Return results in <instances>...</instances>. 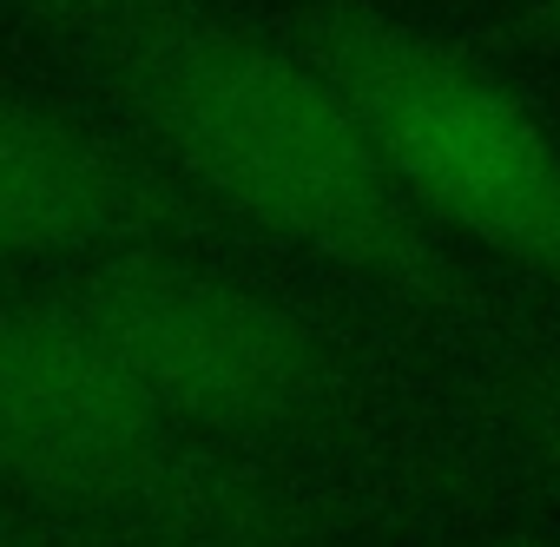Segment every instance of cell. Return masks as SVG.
I'll return each instance as SVG.
<instances>
[{"mask_svg":"<svg viewBox=\"0 0 560 547\" xmlns=\"http://www.w3.org/2000/svg\"><path fill=\"white\" fill-rule=\"evenodd\" d=\"M481 547H560V540H481Z\"/></svg>","mask_w":560,"mask_h":547,"instance_id":"obj_11","label":"cell"},{"mask_svg":"<svg viewBox=\"0 0 560 547\" xmlns=\"http://www.w3.org/2000/svg\"><path fill=\"white\" fill-rule=\"evenodd\" d=\"M185 547H264V540H257L250 527H231V521H218V527H198Z\"/></svg>","mask_w":560,"mask_h":547,"instance_id":"obj_9","label":"cell"},{"mask_svg":"<svg viewBox=\"0 0 560 547\" xmlns=\"http://www.w3.org/2000/svg\"><path fill=\"white\" fill-rule=\"evenodd\" d=\"M27 8L54 27H80V34H119V27H139L152 14H172L185 0H27Z\"/></svg>","mask_w":560,"mask_h":547,"instance_id":"obj_6","label":"cell"},{"mask_svg":"<svg viewBox=\"0 0 560 547\" xmlns=\"http://www.w3.org/2000/svg\"><path fill=\"white\" fill-rule=\"evenodd\" d=\"M514 422H521V435L534 442V455H540L547 468H560V376H547V383L521 389Z\"/></svg>","mask_w":560,"mask_h":547,"instance_id":"obj_7","label":"cell"},{"mask_svg":"<svg viewBox=\"0 0 560 547\" xmlns=\"http://www.w3.org/2000/svg\"><path fill=\"white\" fill-rule=\"evenodd\" d=\"M534 40H547V47H560V0H540V8H534Z\"/></svg>","mask_w":560,"mask_h":547,"instance_id":"obj_10","label":"cell"},{"mask_svg":"<svg viewBox=\"0 0 560 547\" xmlns=\"http://www.w3.org/2000/svg\"><path fill=\"white\" fill-rule=\"evenodd\" d=\"M106 80L198 205L422 304L462 291L448 237L402 198L357 106L291 34L172 8L106 34Z\"/></svg>","mask_w":560,"mask_h":547,"instance_id":"obj_1","label":"cell"},{"mask_svg":"<svg viewBox=\"0 0 560 547\" xmlns=\"http://www.w3.org/2000/svg\"><path fill=\"white\" fill-rule=\"evenodd\" d=\"M191 455L60 291L0 304V508L152 521L185 508Z\"/></svg>","mask_w":560,"mask_h":547,"instance_id":"obj_4","label":"cell"},{"mask_svg":"<svg viewBox=\"0 0 560 547\" xmlns=\"http://www.w3.org/2000/svg\"><path fill=\"white\" fill-rule=\"evenodd\" d=\"M0 547H73L67 534H54L47 521L34 514H14V508H0Z\"/></svg>","mask_w":560,"mask_h":547,"instance_id":"obj_8","label":"cell"},{"mask_svg":"<svg viewBox=\"0 0 560 547\" xmlns=\"http://www.w3.org/2000/svg\"><path fill=\"white\" fill-rule=\"evenodd\" d=\"M205 224V205L132 139L40 93H0V264L119 257Z\"/></svg>","mask_w":560,"mask_h":547,"instance_id":"obj_5","label":"cell"},{"mask_svg":"<svg viewBox=\"0 0 560 547\" xmlns=\"http://www.w3.org/2000/svg\"><path fill=\"white\" fill-rule=\"evenodd\" d=\"M139 396L185 442H284L343 409L337 337L250 278L172 244L100 257L60 284Z\"/></svg>","mask_w":560,"mask_h":547,"instance_id":"obj_3","label":"cell"},{"mask_svg":"<svg viewBox=\"0 0 560 547\" xmlns=\"http://www.w3.org/2000/svg\"><path fill=\"white\" fill-rule=\"evenodd\" d=\"M291 40L337 80L435 231L560 284V146L501 73L376 8H311Z\"/></svg>","mask_w":560,"mask_h":547,"instance_id":"obj_2","label":"cell"}]
</instances>
